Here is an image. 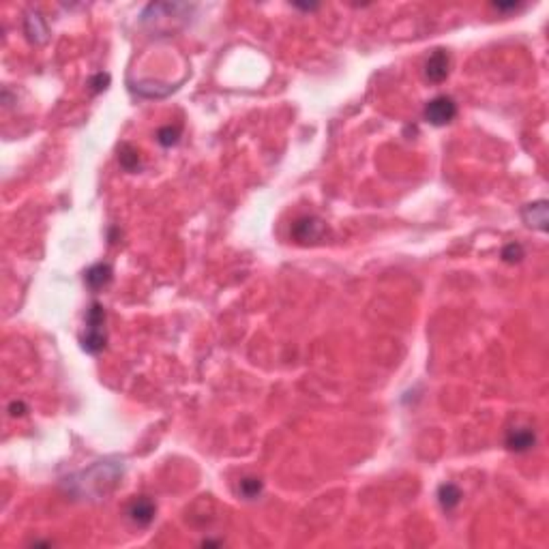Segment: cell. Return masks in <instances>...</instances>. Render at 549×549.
<instances>
[{"label":"cell","instance_id":"obj_1","mask_svg":"<svg viewBox=\"0 0 549 549\" xmlns=\"http://www.w3.org/2000/svg\"><path fill=\"white\" fill-rule=\"evenodd\" d=\"M105 311L99 303H93L86 314V335L82 337V348L97 354L105 348Z\"/></svg>","mask_w":549,"mask_h":549},{"label":"cell","instance_id":"obj_2","mask_svg":"<svg viewBox=\"0 0 549 549\" xmlns=\"http://www.w3.org/2000/svg\"><path fill=\"white\" fill-rule=\"evenodd\" d=\"M457 114V105L451 97L446 95H440L436 99H432L427 105H425V118L436 124V127H442V124H448Z\"/></svg>","mask_w":549,"mask_h":549},{"label":"cell","instance_id":"obj_3","mask_svg":"<svg viewBox=\"0 0 549 549\" xmlns=\"http://www.w3.org/2000/svg\"><path fill=\"white\" fill-rule=\"evenodd\" d=\"M324 224L318 217H301L292 226V236L299 243H316L324 236Z\"/></svg>","mask_w":549,"mask_h":549},{"label":"cell","instance_id":"obj_4","mask_svg":"<svg viewBox=\"0 0 549 549\" xmlns=\"http://www.w3.org/2000/svg\"><path fill=\"white\" fill-rule=\"evenodd\" d=\"M448 71H451V56L446 50H436L427 63H425V75L429 82H442L448 77Z\"/></svg>","mask_w":549,"mask_h":549},{"label":"cell","instance_id":"obj_5","mask_svg":"<svg viewBox=\"0 0 549 549\" xmlns=\"http://www.w3.org/2000/svg\"><path fill=\"white\" fill-rule=\"evenodd\" d=\"M522 217L526 221V226L530 228H536L541 232H547V224H549V208H547V202L545 200H538V202H532L528 204L524 210H522Z\"/></svg>","mask_w":549,"mask_h":549},{"label":"cell","instance_id":"obj_6","mask_svg":"<svg viewBox=\"0 0 549 549\" xmlns=\"http://www.w3.org/2000/svg\"><path fill=\"white\" fill-rule=\"evenodd\" d=\"M155 513H157V506L146 496H140L129 504V519L138 526H148L155 519Z\"/></svg>","mask_w":549,"mask_h":549},{"label":"cell","instance_id":"obj_7","mask_svg":"<svg viewBox=\"0 0 549 549\" xmlns=\"http://www.w3.org/2000/svg\"><path fill=\"white\" fill-rule=\"evenodd\" d=\"M536 444V434L530 427H513L506 434V446L515 453H526Z\"/></svg>","mask_w":549,"mask_h":549},{"label":"cell","instance_id":"obj_8","mask_svg":"<svg viewBox=\"0 0 549 549\" xmlns=\"http://www.w3.org/2000/svg\"><path fill=\"white\" fill-rule=\"evenodd\" d=\"M112 266L110 264H103V262H99V264H95V266H91L86 273H84V281H86V285L91 288V290H103L105 285H110V281H112Z\"/></svg>","mask_w":549,"mask_h":549},{"label":"cell","instance_id":"obj_9","mask_svg":"<svg viewBox=\"0 0 549 549\" xmlns=\"http://www.w3.org/2000/svg\"><path fill=\"white\" fill-rule=\"evenodd\" d=\"M438 502H440V506H442L444 511H453L455 506L461 502V491H459V487L453 485V483L440 485V489H438Z\"/></svg>","mask_w":549,"mask_h":549},{"label":"cell","instance_id":"obj_10","mask_svg":"<svg viewBox=\"0 0 549 549\" xmlns=\"http://www.w3.org/2000/svg\"><path fill=\"white\" fill-rule=\"evenodd\" d=\"M262 489H264V485H262V481L256 479V477H245V479L240 481V485H238V493H240L245 500H256V498L262 493Z\"/></svg>","mask_w":549,"mask_h":549},{"label":"cell","instance_id":"obj_11","mask_svg":"<svg viewBox=\"0 0 549 549\" xmlns=\"http://www.w3.org/2000/svg\"><path fill=\"white\" fill-rule=\"evenodd\" d=\"M120 165L124 167V170H129V172H134V170H138V165H140V157H138V150L134 148V146H129V144H122L120 146Z\"/></svg>","mask_w":549,"mask_h":549},{"label":"cell","instance_id":"obj_12","mask_svg":"<svg viewBox=\"0 0 549 549\" xmlns=\"http://www.w3.org/2000/svg\"><path fill=\"white\" fill-rule=\"evenodd\" d=\"M179 138H181V127H163V129H159V134H157V140H159V144H163V146L176 144Z\"/></svg>","mask_w":549,"mask_h":549},{"label":"cell","instance_id":"obj_13","mask_svg":"<svg viewBox=\"0 0 549 549\" xmlns=\"http://www.w3.org/2000/svg\"><path fill=\"white\" fill-rule=\"evenodd\" d=\"M502 258L506 260V262H519L522 258H524V249H522V245H509L504 251H502Z\"/></svg>","mask_w":549,"mask_h":549},{"label":"cell","instance_id":"obj_14","mask_svg":"<svg viewBox=\"0 0 549 549\" xmlns=\"http://www.w3.org/2000/svg\"><path fill=\"white\" fill-rule=\"evenodd\" d=\"M22 410H24V406H22V403H11V408H9L11 416H20V414H24Z\"/></svg>","mask_w":549,"mask_h":549}]
</instances>
